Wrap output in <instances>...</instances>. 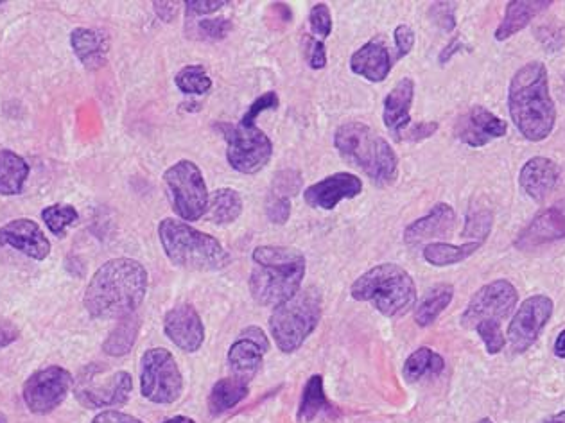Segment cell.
<instances>
[{"mask_svg": "<svg viewBox=\"0 0 565 423\" xmlns=\"http://www.w3.org/2000/svg\"><path fill=\"white\" fill-rule=\"evenodd\" d=\"M508 110L515 128L530 142H542L555 130L557 108L549 94L548 69L530 61L513 74L508 88Z\"/></svg>", "mask_w": 565, "mask_h": 423, "instance_id": "obj_2", "label": "cell"}, {"mask_svg": "<svg viewBox=\"0 0 565 423\" xmlns=\"http://www.w3.org/2000/svg\"><path fill=\"white\" fill-rule=\"evenodd\" d=\"M474 330L478 332L481 341L487 346L488 354L497 355L505 350L506 337L503 334V329H501V323H497V321H483Z\"/></svg>", "mask_w": 565, "mask_h": 423, "instance_id": "obj_38", "label": "cell"}, {"mask_svg": "<svg viewBox=\"0 0 565 423\" xmlns=\"http://www.w3.org/2000/svg\"><path fill=\"white\" fill-rule=\"evenodd\" d=\"M322 293L318 287H305L275 307L270 318V334L280 352L300 350L322 320Z\"/></svg>", "mask_w": 565, "mask_h": 423, "instance_id": "obj_7", "label": "cell"}, {"mask_svg": "<svg viewBox=\"0 0 565 423\" xmlns=\"http://www.w3.org/2000/svg\"><path fill=\"white\" fill-rule=\"evenodd\" d=\"M553 352H555L558 359H565V329L558 334L555 346H553Z\"/></svg>", "mask_w": 565, "mask_h": 423, "instance_id": "obj_54", "label": "cell"}, {"mask_svg": "<svg viewBox=\"0 0 565 423\" xmlns=\"http://www.w3.org/2000/svg\"><path fill=\"white\" fill-rule=\"evenodd\" d=\"M148 278V271L139 260H108L88 282L83 298L85 309L94 320L128 318L144 302Z\"/></svg>", "mask_w": 565, "mask_h": 423, "instance_id": "obj_1", "label": "cell"}, {"mask_svg": "<svg viewBox=\"0 0 565 423\" xmlns=\"http://www.w3.org/2000/svg\"><path fill=\"white\" fill-rule=\"evenodd\" d=\"M70 45L78 60L88 70L101 69L105 65L106 54L110 49V42L105 33L87 27H78L70 33Z\"/></svg>", "mask_w": 565, "mask_h": 423, "instance_id": "obj_25", "label": "cell"}, {"mask_svg": "<svg viewBox=\"0 0 565 423\" xmlns=\"http://www.w3.org/2000/svg\"><path fill=\"white\" fill-rule=\"evenodd\" d=\"M92 423H144L139 418L135 416L126 415V413H121V411H115V409H108V411H103L92 420Z\"/></svg>", "mask_w": 565, "mask_h": 423, "instance_id": "obj_51", "label": "cell"}, {"mask_svg": "<svg viewBox=\"0 0 565 423\" xmlns=\"http://www.w3.org/2000/svg\"><path fill=\"white\" fill-rule=\"evenodd\" d=\"M300 185H302L300 174L295 173V171H284V173H279L275 176L273 194L289 198V196H293L295 192H298Z\"/></svg>", "mask_w": 565, "mask_h": 423, "instance_id": "obj_41", "label": "cell"}, {"mask_svg": "<svg viewBox=\"0 0 565 423\" xmlns=\"http://www.w3.org/2000/svg\"><path fill=\"white\" fill-rule=\"evenodd\" d=\"M78 212L76 208L70 205H51V207L42 210V219L49 228L51 234L56 237H63L67 228L74 225L78 221Z\"/></svg>", "mask_w": 565, "mask_h": 423, "instance_id": "obj_36", "label": "cell"}, {"mask_svg": "<svg viewBox=\"0 0 565 423\" xmlns=\"http://www.w3.org/2000/svg\"><path fill=\"white\" fill-rule=\"evenodd\" d=\"M0 246H11L33 260H45L51 253V242L44 230L27 217L13 219L0 226Z\"/></svg>", "mask_w": 565, "mask_h": 423, "instance_id": "obj_17", "label": "cell"}, {"mask_svg": "<svg viewBox=\"0 0 565 423\" xmlns=\"http://www.w3.org/2000/svg\"><path fill=\"white\" fill-rule=\"evenodd\" d=\"M565 239V198L544 208L533 217L530 225L521 230L515 239V248L521 251L537 250Z\"/></svg>", "mask_w": 565, "mask_h": 423, "instance_id": "obj_16", "label": "cell"}, {"mask_svg": "<svg viewBox=\"0 0 565 423\" xmlns=\"http://www.w3.org/2000/svg\"><path fill=\"white\" fill-rule=\"evenodd\" d=\"M158 237L167 259L178 268L219 271L230 264V255L218 239L178 219H164L158 225Z\"/></svg>", "mask_w": 565, "mask_h": 423, "instance_id": "obj_5", "label": "cell"}, {"mask_svg": "<svg viewBox=\"0 0 565 423\" xmlns=\"http://www.w3.org/2000/svg\"><path fill=\"white\" fill-rule=\"evenodd\" d=\"M270 352V339L261 327H246L228 350V364L234 377L250 380L261 370L264 355Z\"/></svg>", "mask_w": 565, "mask_h": 423, "instance_id": "obj_15", "label": "cell"}, {"mask_svg": "<svg viewBox=\"0 0 565 423\" xmlns=\"http://www.w3.org/2000/svg\"><path fill=\"white\" fill-rule=\"evenodd\" d=\"M553 6L551 0H513L506 4L505 18L496 29L497 42H505L530 24L533 18Z\"/></svg>", "mask_w": 565, "mask_h": 423, "instance_id": "obj_26", "label": "cell"}, {"mask_svg": "<svg viewBox=\"0 0 565 423\" xmlns=\"http://www.w3.org/2000/svg\"><path fill=\"white\" fill-rule=\"evenodd\" d=\"M230 20L226 18H209V20H201L198 24V29H200L201 35L205 36L207 40H221L225 38L226 33L230 31Z\"/></svg>", "mask_w": 565, "mask_h": 423, "instance_id": "obj_45", "label": "cell"}, {"mask_svg": "<svg viewBox=\"0 0 565 423\" xmlns=\"http://www.w3.org/2000/svg\"><path fill=\"white\" fill-rule=\"evenodd\" d=\"M553 316V300L546 294H535L526 298L521 307L515 312L513 320L508 325V345L513 354H524L535 345L542 330L546 329L548 321Z\"/></svg>", "mask_w": 565, "mask_h": 423, "instance_id": "obj_14", "label": "cell"}, {"mask_svg": "<svg viewBox=\"0 0 565 423\" xmlns=\"http://www.w3.org/2000/svg\"><path fill=\"white\" fill-rule=\"evenodd\" d=\"M454 223H456L454 208L447 203H438L427 216L413 221L404 230V242L408 246H418L436 237H444L451 232Z\"/></svg>", "mask_w": 565, "mask_h": 423, "instance_id": "obj_22", "label": "cell"}, {"mask_svg": "<svg viewBox=\"0 0 565 423\" xmlns=\"http://www.w3.org/2000/svg\"><path fill=\"white\" fill-rule=\"evenodd\" d=\"M226 140V158L237 173L255 174L262 171L273 155L270 137L257 126L221 124Z\"/></svg>", "mask_w": 565, "mask_h": 423, "instance_id": "obj_11", "label": "cell"}, {"mask_svg": "<svg viewBox=\"0 0 565 423\" xmlns=\"http://www.w3.org/2000/svg\"><path fill=\"white\" fill-rule=\"evenodd\" d=\"M327 409H331V402L327 400L325 389H323V377L322 375H313L305 382L298 411H296V420L300 423L313 422L316 416L320 415L322 411H327Z\"/></svg>", "mask_w": 565, "mask_h": 423, "instance_id": "obj_31", "label": "cell"}, {"mask_svg": "<svg viewBox=\"0 0 565 423\" xmlns=\"http://www.w3.org/2000/svg\"><path fill=\"white\" fill-rule=\"evenodd\" d=\"M173 210L185 221H198L209 210L210 196L200 167L191 160H180L164 174Z\"/></svg>", "mask_w": 565, "mask_h": 423, "instance_id": "obj_8", "label": "cell"}, {"mask_svg": "<svg viewBox=\"0 0 565 423\" xmlns=\"http://www.w3.org/2000/svg\"><path fill=\"white\" fill-rule=\"evenodd\" d=\"M279 104L280 101L277 92H268V94L261 95L257 101H253L252 106L248 108V112L244 113V117L239 124L246 126V128H253L257 117H259L262 112L277 110Z\"/></svg>", "mask_w": 565, "mask_h": 423, "instance_id": "obj_39", "label": "cell"}, {"mask_svg": "<svg viewBox=\"0 0 565 423\" xmlns=\"http://www.w3.org/2000/svg\"><path fill=\"white\" fill-rule=\"evenodd\" d=\"M560 180V167L544 156H533L519 173L521 189L535 201H544Z\"/></svg>", "mask_w": 565, "mask_h": 423, "instance_id": "obj_21", "label": "cell"}, {"mask_svg": "<svg viewBox=\"0 0 565 423\" xmlns=\"http://www.w3.org/2000/svg\"><path fill=\"white\" fill-rule=\"evenodd\" d=\"M174 83H176V87L182 90L183 94L203 95L210 92V88H212V79L209 78V74L205 72L201 65L183 67L176 74Z\"/></svg>", "mask_w": 565, "mask_h": 423, "instance_id": "obj_35", "label": "cell"}, {"mask_svg": "<svg viewBox=\"0 0 565 423\" xmlns=\"http://www.w3.org/2000/svg\"><path fill=\"white\" fill-rule=\"evenodd\" d=\"M162 423H196L189 416H174V418H169V420H164Z\"/></svg>", "mask_w": 565, "mask_h": 423, "instance_id": "obj_56", "label": "cell"}, {"mask_svg": "<svg viewBox=\"0 0 565 423\" xmlns=\"http://www.w3.org/2000/svg\"><path fill=\"white\" fill-rule=\"evenodd\" d=\"M266 214L270 217L271 223L284 225V223H287L289 216H291V201H289V198H284V196L273 194L270 201H268Z\"/></svg>", "mask_w": 565, "mask_h": 423, "instance_id": "obj_44", "label": "cell"}, {"mask_svg": "<svg viewBox=\"0 0 565 423\" xmlns=\"http://www.w3.org/2000/svg\"><path fill=\"white\" fill-rule=\"evenodd\" d=\"M305 58L311 69L320 70L327 65V49L322 40H314L307 36L304 40Z\"/></svg>", "mask_w": 565, "mask_h": 423, "instance_id": "obj_42", "label": "cell"}, {"mask_svg": "<svg viewBox=\"0 0 565 423\" xmlns=\"http://www.w3.org/2000/svg\"><path fill=\"white\" fill-rule=\"evenodd\" d=\"M74 377L61 366H47L33 373L24 384L22 397L27 409L35 415H49L69 397Z\"/></svg>", "mask_w": 565, "mask_h": 423, "instance_id": "obj_12", "label": "cell"}, {"mask_svg": "<svg viewBox=\"0 0 565 423\" xmlns=\"http://www.w3.org/2000/svg\"><path fill=\"white\" fill-rule=\"evenodd\" d=\"M155 11H157L158 17L164 22H173L174 17L178 15V9H180V4L178 2H155Z\"/></svg>", "mask_w": 565, "mask_h": 423, "instance_id": "obj_52", "label": "cell"}, {"mask_svg": "<svg viewBox=\"0 0 565 423\" xmlns=\"http://www.w3.org/2000/svg\"><path fill=\"white\" fill-rule=\"evenodd\" d=\"M31 167L11 149L0 151V196H17L26 185Z\"/></svg>", "mask_w": 565, "mask_h": 423, "instance_id": "obj_27", "label": "cell"}, {"mask_svg": "<svg viewBox=\"0 0 565 423\" xmlns=\"http://www.w3.org/2000/svg\"><path fill=\"white\" fill-rule=\"evenodd\" d=\"M478 423H494V422H492V420H490V418H483V420H479Z\"/></svg>", "mask_w": 565, "mask_h": 423, "instance_id": "obj_57", "label": "cell"}, {"mask_svg": "<svg viewBox=\"0 0 565 423\" xmlns=\"http://www.w3.org/2000/svg\"><path fill=\"white\" fill-rule=\"evenodd\" d=\"M223 6H226L225 0H187L185 11H187V17H200V15L216 13Z\"/></svg>", "mask_w": 565, "mask_h": 423, "instance_id": "obj_47", "label": "cell"}, {"mask_svg": "<svg viewBox=\"0 0 565 423\" xmlns=\"http://www.w3.org/2000/svg\"><path fill=\"white\" fill-rule=\"evenodd\" d=\"M537 38L548 51H558L565 44V29L555 24H546L537 29Z\"/></svg>", "mask_w": 565, "mask_h": 423, "instance_id": "obj_43", "label": "cell"}, {"mask_svg": "<svg viewBox=\"0 0 565 423\" xmlns=\"http://www.w3.org/2000/svg\"><path fill=\"white\" fill-rule=\"evenodd\" d=\"M392 56L386 45L368 42L350 58V70L372 83H381L392 70Z\"/></svg>", "mask_w": 565, "mask_h": 423, "instance_id": "obj_24", "label": "cell"}, {"mask_svg": "<svg viewBox=\"0 0 565 423\" xmlns=\"http://www.w3.org/2000/svg\"><path fill=\"white\" fill-rule=\"evenodd\" d=\"M454 4L452 2H436L431 8V17L435 18L436 24L442 27L444 31H452L456 26V17H454Z\"/></svg>", "mask_w": 565, "mask_h": 423, "instance_id": "obj_46", "label": "cell"}, {"mask_svg": "<svg viewBox=\"0 0 565 423\" xmlns=\"http://www.w3.org/2000/svg\"><path fill=\"white\" fill-rule=\"evenodd\" d=\"M395 45H397V58L408 56L415 45V33L409 26H399L395 29Z\"/></svg>", "mask_w": 565, "mask_h": 423, "instance_id": "obj_48", "label": "cell"}, {"mask_svg": "<svg viewBox=\"0 0 565 423\" xmlns=\"http://www.w3.org/2000/svg\"><path fill=\"white\" fill-rule=\"evenodd\" d=\"M539 423H565V411H560L557 415L549 416V418Z\"/></svg>", "mask_w": 565, "mask_h": 423, "instance_id": "obj_55", "label": "cell"}, {"mask_svg": "<svg viewBox=\"0 0 565 423\" xmlns=\"http://www.w3.org/2000/svg\"><path fill=\"white\" fill-rule=\"evenodd\" d=\"M139 330L140 321L135 314L119 320V325L110 332V336L103 343L105 354L112 355V357L130 354V350L135 345L137 336H139Z\"/></svg>", "mask_w": 565, "mask_h": 423, "instance_id": "obj_34", "label": "cell"}, {"mask_svg": "<svg viewBox=\"0 0 565 423\" xmlns=\"http://www.w3.org/2000/svg\"><path fill=\"white\" fill-rule=\"evenodd\" d=\"M250 386L248 382L239 377H225L214 384L210 389L209 411L210 415L219 416L234 409L237 404H241L244 398L248 397Z\"/></svg>", "mask_w": 565, "mask_h": 423, "instance_id": "obj_28", "label": "cell"}, {"mask_svg": "<svg viewBox=\"0 0 565 423\" xmlns=\"http://www.w3.org/2000/svg\"><path fill=\"white\" fill-rule=\"evenodd\" d=\"M445 361L444 357L440 354L433 352L431 348L422 346L418 348L417 352L409 355L404 363V370L402 375L408 382H418L424 377H436L444 372Z\"/></svg>", "mask_w": 565, "mask_h": 423, "instance_id": "obj_32", "label": "cell"}, {"mask_svg": "<svg viewBox=\"0 0 565 423\" xmlns=\"http://www.w3.org/2000/svg\"><path fill=\"white\" fill-rule=\"evenodd\" d=\"M350 293L357 302L372 303L388 318L404 316L417 303V285L413 278L406 269L392 262L368 269L352 284Z\"/></svg>", "mask_w": 565, "mask_h": 423, "instance_id": "obj_6", "label": "cell"}, {"mask_svg": "<svg viewBox=\"0 0 565 423\" xmlns=\"http://www.w3.org/2000/svg\"><path fill=\"white\" fill-rule=\"evenodd\" d=\"M164 332L174 345L187 354L198 352L205 341L203 321L198 311L189 303L178 305L167 312L164 318Z\"/></svg>", "mask_w": 565, "mask_h": 423, "instance_id": "obj_18", "label": "cell"}, {"mask_svg": "<svg viewBox=\"0 0 565 423\" xmlns=\"http://www.w3.org/2000/svg\"><path fill=\"white\" fill-rule=\"evenodd\" d=\"M492 225H494L492 212H488V210L472 212V214L467 216V221H465L463 237L472 239V241L485 242L487 241L488 234L492 232Z\"/></svg>", "mask_w": 565, "mask_h": 423, "instance_id": "obj_37", "label": "cell"}, {"mask_svg": "<svg viewBox=\"0 0 565 423\" xmlns=\"http://www.w3.org/2000/svg\"><path fill=\"white\" fill-rule=\"evenodd\" d=\"M483 246V242L469 241L461 246L447 244V242H431L424 248V259L436 268L460 264L463 260L469 259L476 251Z\"/></svg>", "mask_w": 565, "mask_h": 423, "instance_id": "obj_30", "label": "cell"}, {"mask_svg": "<svg viewBox=\"0 0 565 423\" xmlns=\"http://www.w3.org/2000/svg\"><path fill=\"white\" fill-rule=\"evenodd\" d=\"M436 130H438V122H418L409 131H404L402 135H406L404 139L413 140V142H418V140L429 139L435 135ZM400 135V139H402ZM399 139V140H400Z\"/></svg>", "mask_w": 565, "mask_h": 423, "instance_id": "obj_49", "label": "cell"}, {"mask_svg": "<svg viewBox=\"0 0 565 423\" xmlns=\"http://www.w3.org/2000/svg\"><path fill=\"white\" fill-rule=\"evenodd\" d=\"M250 293L262 307H279L302 287L305 257L287 246H257L252 253Z\"/></svg>", "mask_w": 565, "mask_h": 423, "instance_id": "obj_3", "label": "cell"}, {"mask_svg": "<svg viewBox=\"0 0 565 423\" xmlns=\"http://www.w3.org/2000/svg\"><path fill=\"white\" fill-rule=\"evenodd\" d=\"M454 298V287L451 284H436L427 291L422 302L418 303L415 311V321L418 327L433 325L438 316L451 305Z\"/></svg>", "mask_w": 565, "mask_h": 423, "instance_id": "obj_29", "label": "cell"}, {"mask_svg": "<svg viewBox=\"0 0 565 423\" xmlns=\"http://www.w3.org/2000/svg\"><path fill=\"white\" fill-rule=\"evenodd\" d=\"M140 393L153 404H174L183 393V377L174 355L151 348L140 359Z\"/></svg>", "mask_w": 565, "mask_h": 423, "instance_id": "obj_9", "label": "cell"}, {"mask_svg": "<svg viewBox=\"0 0 565 423\" xmlns=\"http://www.w3.org/2000/svg\"><path fill=\"white\" fill-rule=\"evenodd\" d=\"M463 49V44L460 42V38H454L451 44L445 47L442 54H440V63H445V61L451 60L452 56H454V52L461 51Z\"/></svg>", "mask_w": 565, "mask_h": 423, "instance_id": "obj_53", "label": "cell"}, {"mask_svg": "<svg viewBox=\"0 0 565 423\" xmlns=\"http://www.w3.org/2000/svg\"><path fill=\"white\" fill-rule=\"evenodd\" d=\"M334 146L341 158L361 169L379 185L393 182L399 169V158L386 140L363 122H347L334 135Z\"/></svg>", "mask_w": 565, "mask_h": 423, "instance_id": "obj_4", "label": "cell"}, {"mask_svg": "<svg viewBox=\"0 0 565 423\" xmlns=\"http://www.w3.org/2000/svg\"><path fill=\"white\" fill-rule=\"evenodd\" d=\"M20 337V329L8 318H0V350L13 345Z\"/></svg>", "mask_w": 565, "mask_h": 423, "instance_id": "obj_50", "label": "cell"}, {"mask_svg": "<svg viewBox=\"0 0 565 423\" xmlns=\"http://www.w3.org/2000/svg\"><path fill=\"white\" fill-rule=\"evenodd\" d=\"M210 219L216 225H230L237 221V217L243 212V199L235 189H218L212 194V201L209 203Z\"/></svg>", "mask_w": 565, "mask_h": 423, "instance_id": "obj_33", "label": "cell"}, {"mask_svg": "<svg viewBox=\"0 0 565 423\" xmlns=\"http://www.w3.org/2000/svg\"><path fill=\"white\" fill-rule=\"evenodd\" d=\"M311 29L318 38H327L332 33L331 9L327 4H316L311 9Z\"/></svg>", "mask_w": 565, "mask_h": 423, "instance_id": "obj_40", "label": "cell"}, {"mask_svg": "<svg viewBox=\"0 0 565 423\" xmlns=\"http://www.w3.org/2000/svg\"><path fill=\"white\" fill-rule=\"evenodd\" d=\"M508 124L485 106H472L456 124V137L470 147L487 146L494 139L505 137Z\"/></svg>", "mask_w": 565, "mask_h": 423, "instance_id": "obj_19", "label": "cell"}, {"mask_svg": "<svg viewBox=\"0 0 565 423\" xmlns=\"http://www.w3.org/2000/svg\"><path fill=\"white\" fill-rule=\"evenodd\" d=\"M133 379L128 372L108 373L101 366H88L79 373L74 395L87 409L124 406L131 397Z\"/></svg>", "mask_w": 565, "mask_h": 423, "instance_id": "obj_10", "label": "cell"}, {"mask_svg": "<svg viewBox=\"0 0 565 423\" xmlns=\"http://www.w3.org/2000/svg\"><path fill=\"white\" fill-rule=\"evenodd\" d=\"M415 99V81L411 78L400 79L392 92L384 99L383 119L386 128L399 140L411 122V104Z\"/></svg>", "mask_w": 565, "mask_h": 423, "instance_id": "obj_23", "label": "cell"}, {"mask_svg": "<svg viewBox=\"0 0 565 423\" xmlns=\"http://www.w3.org/2000/svg\"><path fill=\"white\" fill-rule=\"evenodd\" d=\"M363 190V182L356 174L336 173L327 176L322 182L314 183L304 192L305 203L309 207L332 210L343 199L356 198Z\"/></svg>", "mask_w": 565, "mask_h": 423, "instance_id": "obj_20", "label": "cell"}, {"mask_svg": "<svg viewBox=\"0 0 565 423\" xmlns=\"http://www.w3.org/2000/svg\"><path fill=\"white\" fill-rule=\"evenodd\" d=\"M519 302V293L510 280H494L483 285L472 296L465 312L461 314V327L474 330L483 321H501L513 311Z\"/></svg>", "mask_w": 565, "mask_h": 423, "instance_id": "obj_13", "label": "cell"}]
</instances>
